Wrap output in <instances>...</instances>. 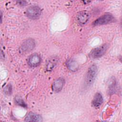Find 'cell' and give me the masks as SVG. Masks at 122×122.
I'll use <instances>...</instances> for the list:
<instances>
[{
  "instance_id": "9",
  "label": "cell",
  "mask_w": 122,
  "mask_h": 122,
  "mask_svg": "<svg viewBox=\"0 0 122 122\" xmlns=\"http://www.w3.org/2000/svg\"><path fill=\"white\" fill-rule=\"evenodd\" d=\"M42 117L37 113L30 112L25 118V121L27 122H41Z\"/></svg>"
},
{
  "instance_id": "1",
  "label": "cell",
  "mask_w": 122,
  "mask_h": 122,
  "mask_svg": "<svg viewBox=\"0 0 122 122\" xmlns=\"http://www.w3.org/2000/svg\"><path fill=\"white\" fill-rule=\"evenodd\" d=\"M97 72V68L95 64L91 66L88 70L85 76V83L88 86L92 84Z\"/></svg>"
},
{
  "instance_id": "14",
  "label": "cell",
  "mask_w": 122,
  "mask_h": 122,
  "mask_svg": "<svg viewBox=\"0 0 122 122\" xmlns=\"http://www.w3.org/2000/svg\"><path fill=\"white\" fill-rule=\"evenodd\" d=\"M11 91H12V87L10 84L7 85V87H5V90H4L5 93L7 94H10L11 92H12Z\"/></svg>"
},
{
  "instance_id": "5",
  "label": "cell",
  "mask_w": 122,
  "mask_h": 122,
  "mask_svg": "<svg viewBox=\"0 0 122 122\" xmlns=\"http://www.w3.org/2000/svg\"><path fill=\"white\" fill-rule=\"evenodd\" d=\"M35 46V41L32 39H28L23 42L20 48L21 53L29 52L32 51Z\"/></svg>"
},
{
  "instance_id": "12",
  "label": "cell",
  "mask_w": 122,
  "mask_h": 122,
  "mask_svg": "<svg viewBox=\"0 0 122 122\" xmlns=\"http://www.w3.org/2000/svg\"><path fill=\"white\" fill-rule=\"evenodd\" d=\"M57 61H58L57 59L55 57L50 59L49 61H48L46 64V69L47 71H51L53 69L54 66L56 65V63H57Z\"/></svg>"
},
{
  "instance_id": "10",
  "label": "cell",
  "mask_w": 122,
  "mask_h": 122,
  "mask_svg": "<svg viewBox=\"0 0 122 122\" xmlns=\"http://www.w3.org/2000/svg\"><path fill=\"white\" fill-rule=\"evenodd\" d=\"M103 102V97L102 95L99 93L97 92L93 99L92 101V104L93 107L95 108L99 107Z\"/></svg>"
},
{
  "instance_id": "2",
  "label": "cell",
  "mask_w": 122,
  "mask_h": 122,
  "mask_svg": "<svg viewBox=\"0 0 122 122\" xmlns=\"http://www.w3.org/2000/svg\"><path fill=\"white\" fill-rule=\"evenodd\" d=\"M114 20V17L112 14L107 13L97 19L93 22V26H99L106 24L112 22Z\"/></svg>"
},
{
  "instance_id": "6",
  "label": "cell",
  "mask_w": 122,
  "mask_h": 122,
  "mask_svg": "<svg viewBox=\"0 0 122 122\" xmlns=\"http://www.w3.org/2000/svg\"><path fill=\"white\" fill-rule=\"evenodd\" d=\"M41 60V56L37 53H34L29 57L27 62L29 66L34 67L38 66L40 64Z\"/></svg>"
},
{
  "instance_id": "13",
  "label": "cell",
  "mask_w": 122,
  "mask_h": 122,
  "mask_svg": "<svg viewBox=\"0 0 122 122\" xmlns=\"http://www.w3.org/2000/svg\"><path fill=\"white\" fill-rule=\"evenodd\" d=\"M15 102L18 105H20L23 107H26L27 106L26 104H25V103L24 102L20 96H17L15 98Z\"/></svg>"
},
{
  "instance_id": "15",
  "label": "cell",
  "mask_w": 122,
  "mask_h": 122,
  "mask_svg": "<svg viewBox=\"0 0 122 122\" xmlns=\"http://www.w3.org/2000/svg\"><path fill=\"white\" fill-rule=\"evenodd\" d=\"M18 3H20V4H19L20 5H22V6H23V5H26V2H25V1H19Z\"/></svg>"
},
{
  "instance_id": "8",
  "label": "cell",
  "mask_w": 122,
  "mask_h": 122,
  "mask_svg": "<svg viewBox=\"0 0 122 122\" xmlns=\"http://www.w3.org/2000/svg\"><path fill=\"white\" fill-rule=\"evenodd\" d=\"M64 83V80L62 78H58L56 79L52 83V90L55 92H59L62 90Z\"/></svg>"
},
{
  "instance_id": "3",
  "label": "cell",
  "mask_w": 122,
  "mask_h": 122,
  "mask_svg": "<svg viewBox=\"0 0 122 122\" xmlns=\"http://www.w3.org/2000/svg\"><path fill=\"white\" fill-rule=\"evenodd\" d=\"M108 45L106 44L101 45L92 49L89 53V56L93 59H96L102 57L106 51Z\"/></svg>"
},
{
  "instance_id": "4",
  "label": "cell",
  "mask_w": 122,
  "mask_h": 122,
  "mask_svg": "<svg viewBox=\"0 0 122 122\" xmlns=\"http://www.w3.org/2000/svg\"><path fill=\"white\" fill-rule=\"evenodd\" d=\"M26 15L30 19L35 20L39 18L41 14V10L37 6H31L26 10Z\"/></svg>"
},
{
  "instance_id": "11",
  "label": "cell",
  "mask_w": 122,
  "mask_h": 122,
  "mask_svg": "<svg viewBox=\"0 0 122 122\" xmlns=\"http://www.w3.org/2000/svg\"><path fill=\"white\" fill-rule=\"evenodd\" d=\"M66 66L68 69L72 71H76L79 68V64L77 62L72 59H70L67 61Z\"/></svg>"
},
{
  "instance_id": "7",
  "label": "cell",
  "mask_w": 122,
  "mask_h": 122,
  "mask_svg": "<svg viewBox=\"0 0 122 122\" xmlns=\"http://www.w3.org/2000/svg\"><path fill=\"white\" fill-rule=\"evenodd\" d=\"M89 17L90 15L88 12L86 11H82L77 15V21L81 25H84L88 21Z\"/></svg>"
}]
</instances>
